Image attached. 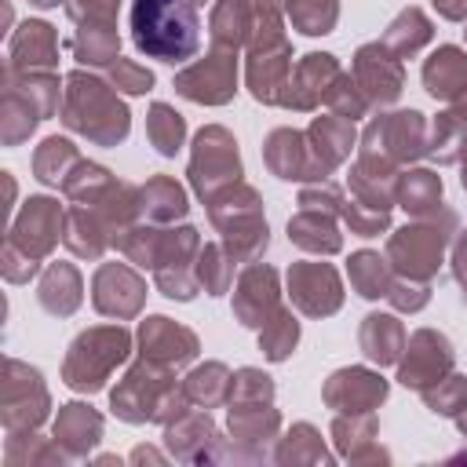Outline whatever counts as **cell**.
I'll use <instances>...</instances> for the list:
<instances>
[{
    "mask_svg": "<svg viewBox=\"0 0 467 467\" xmlns=\"http://www.w3.org/2000/svg\"><path fill=\"white\" fill-rule=\"evenodd\" d=\"M201 0H131V40L146 58L186 62L201 47Z\"/></svg>",
    "mask_w": 467,
    "mask_h": 467,
    "instance_id": "6da1fadb",
    "label": "cell"
},
{
    "mask_svg": "<svg viewBox=\"0 0 467 467\" xmlns=\"http://www.w3.org/2000/svg\"><path fill=\"white\" fill-rule=\"evenodd\" d=\"M66 124L91 135L95 142H120L128 135V109L106 91V84L73 73L66 99Z\"/></svg>",
    "mask_w": 467,
    "mask_h": 467,
    "instance_id": "7a4b0ae2",
    "label": "cell"
},
{
    "mask_svg": "<svg viewBox=\"0 0 467 467\" xmlns=\"http://www.w3.org/2000/svg\"><path fill=\"white\" fill-rule=\"evenodd\" d=\"M128 354V332L120 328H95L88 336H80L73 343V354H69V383L73 387H88L95 390L106 376V368L113 361H120Z\"/></svg>",
    "mask_w": 467,
    "mask_h": 467,
    "instance_id": "3957f363",
    "label": "cell"
},
{
    "mask_svg": "<svg viewBox=\"0 0 467 467\" xmlns=\"http://www.w3.org/2000/svg\"><path fill=\"white\" fill-rule=\"evenodd\" d=\"M241 175V164H237V150H234V139L223 131V128H204L197 135V150H193V161H190V179H193V190L201 197H212L219 182H237Z\"/></svg>",
    "mask_w": 467,
    "mask_h": 467,
    "instance_id": "277c9868",
    "label": "cell"
},
{
    "mask_svg": "<svg viewBox=\"0 0 467 467\" xmlns=\"http://www.w3.org/2000/svg\"><path fill=\"white\" fill-rule=\"evenodd\" d=\"M445 248V230L438 223H420V226H405L390 237V259L398 263V270H405L409 277H427L438 270Z\"/></svg>",
    "mask_w": 467,
    "mask_h": 467,
    "instance_id": "5b68a950",
    "label": "cell"
},
{
    "mask_svg": "<svg viewBox=\"0 0 467 467\" xmlns=\"http://www.w3.org/2000/svg\"><path fill=\"white\" fill-rule=\"evenodd\" d=\"M234 51L237 47L215 44V55L204 58L201 66H190L186 73H179L175 88L197 102H226L234 95Z\"/></svg>",
    "mask_w": 467,
    "mask_h": 467,
    "instance_id": "8992f818",
    "label": "cell"
},
{
    "mask_svg": "<svg viewBox=\"0 0 467 467\" xmlns=\"http://www.w3.org/2000/svg\"><path fill=\"white\" fill-rule=\"evenodd\" d=\"M292 299L306 314H332L339 306V277L325 263H296L288 270Z\"/></svg>",
    "mask_w": 467,
    "mask_h": 467,
    "instance_id": "52a82bcc",
    "label": "cell"
},
{
    "mask_svg": "<svg viewBox=\"0 0 467 467\" xmlns=\"http://www.w3.org/2000/svg\"><path fill=\"white\" fill-rule=\"evenodd\" d=\"M142 303V281L124 270V266H102L95 277V306L102 314H117V317H131Z\"/></svg>",
    "mask_w": 467,
    "mask_h": 467,
    "instance_id": "ba28073f",
    "label": "cell"
},
{
    "mask_svg": "<svg viewBox=\"0 0 467 467\" xmlns=\"http://www.w3.org/2000/svg\"><path fill=\"white\" fill-rule=\"evenodd\" d=\"M274 303H277V277L270 266H252L241 285H237V299H234V310L244 325H263L270 314H274Z\"/></svg>",
    "mask_w": 467,
    "mask_h": 467,
    "instance_id": "9c48e42d",
    "label": "cell"
},
{
    "mask_svg": "<svg viewBox=\"0 0 467 467\" xmlns=\"http://www.w3.org/2000/svg\"><path fill=\"white\" fill-rule=\"evenodd\" d=\"M358 77H361V84L368 88V95L376 102H390L401 91V69H398L394 58H387L379 51V44L358 51Z\"/></svg>",
    "mask_w": 467,
    "mask_h": 467,
    "instance_id": "30bf717a",
    "label": "cell"
},
{
    "mask_svg": "<svg viewBox=\"0 0 467 467\" xmlns=\"http://www.w3.org/2000/svg\"><path fill=\"white\" fill-rule=\"evenodd\" d=\"M423 84L434 99H452L460 88H467V55L456 47H441L423 66Z\"/></svg>",
    "mask_w": 467,
    "mask_h": 467,
    "instance_id": "8fae6325",
    "label": "cell"
},
{
    "mask_svg": "<svg viewBox=\"0 0 467 467\" xmlns=\"http://www.w3.org/2000/svg\"><path fill=\"white\" fill-rule=\"evenodd\" d=\"M452 361L449 354V343L434 332H416L412 336V350H409V361L401 365V383H423L427 372L434 368H445Z\"/></svg>",
    "mask_w": 467,
    "mask_h": 467,
    "instance_id": "7c38bea8",
    "label": "cell"
},
{
    "mask_svg": "<svg viewBox=\"0 0 467 467\" xmlns=\"http://www.w3.org/2000/svg\"><path fill=\"white\" fill-rule=\"evenodd\" d=\"M40 299H44V306L51 314H69L80 303V277H77V270L66 266V263L51 266L44 285H40Z\"/></svg>",
    "mask_w": 467,
    "mask_h": 467,
    "instance_id": "4fadbf2b",
    "label": "cell"
},
{
    "mask_svg": "<svg viewBox=\"0 0 467 467\" xmlns=\"http://www.w3.org/2000/svg\"><path fill=\"white\" fill-rule=\"evenodd\" d=\"M266 161L281 179H306L303 168V135L299 131H274L266 142Z\"/></svg>",
    "mask_w": 467,
    "mask_h": 467,
    "instance_id": "5bb4252c",
    "label": "cell"
},
{
    "mask_svg": "<svg viewBox=\"0 0 467 467\" xmlns=\"http://www.w3.org/2000/svg\"><path fill=\"white\" fill-rule=\"evenodd\" d=\"M11 55H15V66H26V62L51 66V62H55V36H51V26H44V22H26L22 33H18L15 44H11Z\"/></svg>",
    "mask_w": 467,
    "mask_h": 467,
    "instance_id": "9a60e30c",
    "label": "cell"
},
{
    "mask_svg": "<svg viewBox=\"0 0 467 467\" xmlns=\"http://www.w3.org/2000/svg\"><path fill=\"white\" fill-rule=\"evenodd\" d=\"M288 237H292L296 244L310 248V252H336V248H339L336 226H332L328 219H321V215H310V212H303V215H296V219L288 223Z\"/></svg>",
    "mask_w": 467,
    "mask_h": 467,
    "instance_id": "2e32d148",
    "label": "cell"
},
{
    "mask_svg": "<svg viewBox=\"0 0 467 467\" xmlns=\"http://www.w3.org/2000/svg\"><path fill=\"white\" fill-rule=\"evenodd\" d=\"M361 343H365V354L376 358V361H390L401 347V328L394 317L387 314H372L365 317V328H361Z\"/></svg>",
    "mask_w": 467,
    "mask_h": 467,
    "instance_id": "e0dca14e",
    "label": "cell"
},
{
    "mask_svg": "<svg viewBox=\"0 0 467 467\" xmlns=\"http://www.w3.org/2000/svg\"><path fill=\"white\" fill-rule=\"evenodd\" d=\"M314 142H317V168L321 171H328L336 161H343V153H347V146H350V139H354V131H350V124H343V120H317L314 124Z\"/></svg>",
    "mask_w": 467,
    "mask_h": 467,
    "instance_id": "ac0fdd59",
    "label": "cell"
},
{
    "mask_svg": "<svg viewBox=\"0 0 467 467\" xmlns=\"http://www.w3.org/2000/svg\"><path fill=\"white\" fill-rule=\"evenodd\" d=\"M350 281H354V288H358L361 296H368V299L390 292V285H387V266H383V259L372 255V252H358V255L350 259Z\"/></svg>",
    "mask_w": 467,
    "mask_h": 467,
    "instance_id": "d6986e66",
    "label": "cell"
},
{
    "mask_svg": "<svg viewBox=\"0 0 467 467\" xmlns=\"http://www.w3.org/2000/svg\"><path fill=\"white\" fill-rule=\"evenodd\" d=\"M150 139H153V146H157L164 157H171V153L182 146V117L171 113L164 102H157V106L150 109Z\"/></svg>",
    "mask_w": 467,
    "mask_h": 467,
    "instance_id": "ffe728a7",
    "label": "cell"
},
{
    "mask_svg": "<svg viewBox=\"0 0 467 467\" xmlns=\"http://www.w3.org/2000/svg\"><path fill=\"white\" fill-rule=\"evenodd\" d=\"M142 204H150L153 219H175V215L186 212V197H182V190L171 179H153L142 190Z\"/></svg>",
    "mask_w": 467,
    "mask_h": 467,
    "instance_id": "44dd1931",
    "label": "cell"
},
{
    "mask_svg": "<svg viewBox=\"0 0 467 467\" xmlns=\"http://www.w3.org/2000/svg\"><path fill=\"white\" fill-rule=\"evenodd\" d=\"M431 36V26H427V18L420 15V11H405L394 26H390V33H387V44L398 51V55H412L423 40Z\"/></svg>",
    "mask_w": 467,
    "mask_h": 467,
    "instance_id": "7402d4cb",
    "label": "cell"
},
{
    "mask_svg": "<svg viewBox=\"0 0 467 467\" xmlns=\"http://www.w3.org/2000/svg\"><path fill=\"white\" fill-rule=\"evenodd\" d=\"M292 22L310 36L328 33L332 22H336V0H296L292 4Z\"/></svg>",
    "mask_w": 467,
    "mask_h": 467,
    "instance_id": "603a6c76",
    "label": "cell"
},
{
    "mask_svg": "<svg viewBox=\"0 0 467 467\" xmlns=\"http://www.w3.org/2000/svg\"><path fill=\"white\" fill-rule=\"evenodd\" d=\"M438 197H441V179L431 175V171H412L401 182V204L409 212H423V208L438 204Z\"/></svg>",
    "mask_w": 467,
    "mask_h": 467,
    "instance_id": "cb8c5ba5",
    "label": "cell"
},
{
    "mask_svg": "<svg viewBox=\"0 0 467 467\" xmlns=\"http://www.w3.org/2000/svg\"><path fill=\"white\" fill-rule=\"evenodd\" d=\"M69 161H73V146L66 139H47L40 146V153H36V175L44 182H58L62 179V164H69Z\"/></svg>",
    "mask_w": 467,
    "mask_h": 467,
    "instance_id": "d4e9b609",
    "label": "cell"
},
{
    "mask_svg": "<svg viewBox=\"0 0 467 467\" xmlns=\"http://www.w3.org/2000/svg\"><path fill=\"white\" fill-rule=\"evenodd\" d=\"M296 336H299L296 321H292L288 314H274V328H266V336H263V347H266V354H270V358H285V354L292 350Z\"/></svg>",
    "mask_w": 467,
    "mask_h": 467,
    "instance_id": "484cf974",
    "label": "cell"
},
{
    "mask_svg": "<svg viewBox=\"0 0 467 467\" xmlns=\"http://www.w3.org/2000/svg\"><path fill=\"white\" fill-rule=\"evenodd\" d=\"M113 11H117V0H77V4H69V15L84 26H113Z\"/></svg>",
    "mask_w": 467,
    "mask_h": 467,
    "instance_id": "4316f807",
    "label": "cell"
},
{
    "mask_svg": "<svg viewBox=\"0 0 467 467\" xmlns=\"http://www.w3.org/2000/svg\"><path fill=\"white\" fill-rule=\"evenodd\" d=\"M201 281H204V288H212V292H223V288H226V263H223L219 248H212V244L201 252Z\"/></svg>",
    "mask_w": 467,
    "mask_h": 467,
    "instance_id": "83f0119b",
    "label": "cell"
},
{
    "mask_svg": "<svg viewBox=\"0 0 467 467\" xmlns=\"http://www.w3.org/2000/svg\"><path fill=\"white\" fill-rule=\"evenodd\" d=\"M113 77H117V88H124V91H131V95L150 91V84H153V73H146V69H139V66H131V62H120V58H117V66H113Z\"/></svg>",
    "mask_w": 467,
    "mask_h": 467,
    "instance_id": "f1b7e54d",
    "label": "cell"
},
{
    "mask_svg": "<svg viewBox=\"0 0 467 467\" xmlns=\"http://www.w3.org/2000/svg\"><path fill=\"white\" fill-rule=\"evenodd\" d=\"M456 277H460V285H463V299H467V234H463L460 244H456Z\"/></svg>",
    "mask_w": 467,
    "mask_h": 467,
    "instance_id": "f546056e",
    "label": "cell"
},
{
    "mask_svg": "<svg viewBox=\"0 0 467 467\" xmlns=\"http://www.w3.org/2000/svg\"><path fill=\"white\" fill-rule=\"evenodd\" d=\"M434 7L449 18H463L467 15V0H434Z\"/></svg>",
    "mask_w": 467,
    "mask_h": 467,
    "instance_id": "4dcf8cb0",
    "label": "cell"
},
{
    "mask_svg": "<svg viewBox=\"0 0 467 467\" xmlns=\"http://www.w3.org/2000/svg\"><path fill=\"white\" fill-rule=\"evenodd\" d=\"M33 4H36V7H55L58 0H33Z\"/></svg>",
    "mask_w": 467,
    "mask_h": 467,
    "instance_id": "1f68e13d",
    "label": "cell"
},
{
    "mask_svg": "<svg viewBox=\"0 0 467 467\" xmlns=\"http://www.w3.org/2000/svg\"><path fill=\"white\" fill-rule=\"evenodd\" d=\"M463 186H467V164H463Z\"/></svg>",
    "mask_w": 467,
    "mask_h": 467,
    "instance_id": "d6a6232c",
    "label": "cell"
}]
</instances>
